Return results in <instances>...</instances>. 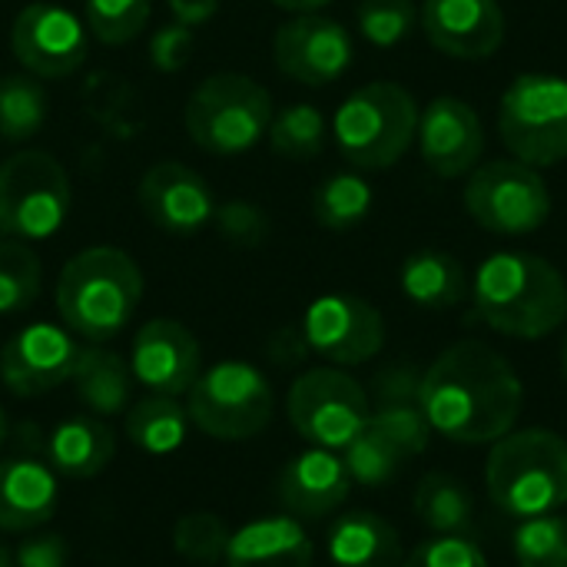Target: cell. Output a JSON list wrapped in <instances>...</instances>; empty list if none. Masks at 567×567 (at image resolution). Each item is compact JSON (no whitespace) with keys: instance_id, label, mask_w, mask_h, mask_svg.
Returning a JSON list of instances; mask_svg holds the SVG:
<instances>
[{"instance_id":"ab89813d","label":"cell","mask_w":567,"mask_h":567,"mask_svg":"<svg viewBox=\"0 0 567 567\" xmlns=\"http://www.w3.org/2000/svg\"><path fill=\"white\" fill-rule=\"evenodd\" d=\"M213 219L219 233L236 246H259L269 236V216L252 203H226Z\"/></svg>"},{"instance_id":"d590c367","label":"cell","mask_w":567,"mask_h":567,"mask_svg":"<svg viewBox=\"0 0 567 567\" xmlns=\"http://www.w3.org/2000/svg\"><path fill=\"white\" fill-rule=\"evenodd\" d=\"M359 20V33L372 43V47H399L419 20V10L412 0H362L355 10Z\"/></svg>"},{"instance_id":"4fadbf2b","label":"cell","mask_w":567,"mask_h":567,"mask_svg":"<svg viewBox=\"0 0 567 567\" xmlns=\"http://www.w3.org/2000/svg\"><path fill=\"white\" fill-rule=\"evenodd\" d=\"M302 332L309 349L329 359L332 365H362L375 359L385 346L382 312L372 302L346 292L316 299L306 309Z\"/></svg>"},{"instance_id":"f546056e","label":"cell","mask_w":567,"mask_h":567,"mask_svg":"<svg viewBox=\"0 0 567 567\" xmlns=\"http://www.w3.org/2000/svg\"><path fill=\"white\" fill-rule=\"evenodd\" d=\"M47 120V93L27 73H10L0 80V140L20 143L40 133Z\"/></svg>"},{"instance_id":"8fae6325","label":"cell","mask_w":567,"mask_h":567,"mask_svg":"<svg viewBox=\"0 0 567 567\" xmlns=\"http://www.w3.org/2000/svg\"><path fill=\"white\" fill-rule=\"evenodd\" d=\"M369 415L365 389L339 369H309L289 389V422L316 449H346Z\"/></svg>"},{"instance_id":"5b68a950","label":"cell","mask_w":567,"mask_h":567,"mask_svg":"<svg viewBox=\"0 0 567 567\" xmlns=\"http://www.w3.org/2000/svg\"><path fill=\"white\" fill-rule=\"evenodd\" d=\"M419 133L415 96L389 80L359 86L336 113L332 136L342 156L359 169L395 166Z\"/></svg>"},{"instance_id":"7a4b0ae2","label":"cell","mask_w":567,"mask_h":567,"mask_svg":"<svg viewBox=\"0 0 567 567\" xmlns=\"http://www.w3.org/2000/svg\"><path fill=\"white\" fill-rule=\"evenodd\" d=\"M478 319L512 339H545L567 319L565 276L532 252H495L472 279Z\"/></svg>"},{"instance_id":"ee69618b","label":"cell","mask_w":567,"mask_h":567,"mask_svg":"<svg viewBox=\"0 0 567 567\" xmlns=\"http://www.w3.org/2000/svg\"><path fill=\"white\" fill-rule=\"evenodd\" d=\"M266 352H269V359H272L276 365H299L312 349H309V342H306L302 326H286V329H279V332L269 339Z\"/></svg>"},{"instance_id":"9c48e42d","label":"cell","mask_w":567,"mask_h":567,"mask_svg":"<svg viewBox=\"0 0 567 567\" xmlns=\"http://www.w3.org/2000/svg\"><path fill=\"white\" fill-rule=\"evenodd\" d=\"M465 209L488 233L525 236L548 223L551 189L535 166L518 159H492L468 173Z\"/></svg>"},{"instance_id":"7dc6e473","label":"cell","mask_w":567,"mask_h":567,"mask_svg":"<svg viewBox=\"0 0 567 567\" xmlns=\"http://www.w3.org/2000/svg\"><path fill=\"white\" fill-rule=\"evenodd\" d=\"M0 567H13V555L0 545Z\"/></svg>"},{"instance_id":"7bdbcfd3","label":"cell","mask_w":567,"mask_h":567,"mask_svg":"<svg viewBox=\"0 0 567 567\" xmlns=\"http://www.w3.org/2000/svg\"><path fill=\"white\" fill-rule=\"evenodd\" d=\"M13 567H66V545L60 535H40L17 548Z\"/></svg>"},{"instance_id":"b9f144b4","label":"cell","mask_w":567,"mask_h":567,"mask_svg":"<svg viewBox=\"0 0 567 567\" xmlns=\"http://www.w3.org/2000/svg\"><path fill=\"white\" fill-rule=\"evenodd\" d=\"M422 369L412 362H392L372 379V395L375 405H402V402H419L422 392Z\"/></svg>"},{"instance_id":"c3c4849f","label":"cell","mask_w":567,"mask_h":567,"mask_svg":"<svg viewBox=\"0 0 567 567\" xmlns=\"http://www.w3.org/2000/svg\"><path fill=\"white\" fill-rule=\"evenodd\" d=\"M3 439H7V419H3V409H0V445H3Z\"/></svg>"},{"instance_id":"bcb514c9","label":"cell","mask_w":567,"mask_h":567,"mask_svg":"<svg viewBox=\"0 0 567 567\" xmlns=\"http://www.w3.org/2000/svg\"><path fill=\"white\" fill-rule=\"evenodd\" d=\"M276 7H282V10H289V13H316V10H322L329 0H272Z\"/></svg>"},{"instance_id":"7402d4cb","label":"cell","mask_w":567,"mask_h":567,"mask_svg":"<svg viewBox=\"0 0 567 567\" xmlns=\"http://www.w3.org/2000/svg\"><path fill=\"white\" fill-rule=\"evenodd\" d=\"M312 542L292 518H262L229 538L226 567H312Z\"/></svg>"},{"instance_id":"7c38bea8","label":"cell","mask_w":567,"mask_h":567,"mask_svg":"<svg viewBox=\"0 0 567 567\" xmlns=\"http://www.w3.org/2000/svg\"><path fill=\"white\" fill-rule=\"evenodd\" d=\"M10 47L30 76L63 80L86 60V23L60 3H30L10 27Z\"/></svg>"},{"instance_id":"5bb4252c","label":"cell","mask_w":567,"mask_h":567,"mask_svg":"<svg viewBox=\"0 0 567 567\" xmlns=\"http://www.w3.org/2000/svg\"><path fill=\"white\" fill-rule=\"evenodd\" d=\"M272 60L286 76L326 86L352 66V33L332 17L296 13L272 37Z\"/></svg>"},{"instance_id":"681fc988","label":"cell","mask_w":567,"mask_h":567,"mask_svg":"<svg viewBox=\"0 0 567 567\" xmlns=\"http://www.w3.org/2000/svg\"><path fill=\"white\" fill-rule=\"evenodd\" d=\"M561 365H565V379H567V339H565V352H561Z\"/></svg>"},{"instance_id":"4dcf8cb0","label":"cell","mask_w":567,"mask_h":567,"mask_svg":"<svg viewBox=\"0 0 567 567\" xmlns=\"http://www.w3.org/2000/svg\"><path fill=\"white\" fill-rule=\"evenodd\" d=\"M326 116L312 103H292L269 123V146L296 163L316 159L326 146Z\"/></svg>"},{"instance_id":"60d3db41","label":"cell","mask_w":567,"mask_h":567,"mask_svg":"<svg viewBox=\"0 0 567 567\" xmlns=\"http://www.w3.org/2000/svg\"><path fill=\"white\" fill-rule=\"evenodd\" d=\"M193 47H196L193 27H186V23H166L150 40V63L159 73H176V70H183L189 63Z\"/></svg>"},{"instance_id":"277c9868","label":"cell","mask_w":567,"mask_h":567,"mask_svg":"<svg viewBox=\"0 0 567 567\" xmlns=\"http://www.w3.org/2000/svg\"><path fill=\"white\" fill-rule=\"evenodd\" d=\"M485 485L512 518L551 515L567 502V442L548 429L508 432L492 445Z\"/></svg>"},{"instance_id":"ba28073f","label":"cell","mask_w":567,"mask_h":567,"mask_svg":"<svg viewBox=\"0 0 567 567\" xmlns=\"http://www.w3.org/2000/svg\"><path fill=\"white\" fill-rule=\"evenodd\" d=\"M70 213V179L60 159L23 150L0 163V233L7 239H47Z\"/></svg>"},{"instance_id":"ac0fdd59","label":"cell","mask_w":567,"mask_h":567,"mask_svg":"<svg viewBox=\"0 0 567 567\" xmlns=\"http://www.w3.org/2000/svg\"><path fill=\"white\" fill-rule=\"evenodd\" d=\"M133 379L150 395H186L203 372L196 336L176 319H153L133 339Z\"/></svg>"},{"instance_id":"cb8c5ba5","label":"cell","mask_w":567,"mask_h":567,"mask_svg":"<svg viewBox=\"0 0 567 567\" xmlns=\"http://www.w3.org/2000/svg\"><path fill=\"white\" fill-rule=\"evenodd\" d=\"M113 452H116L113 432L93 415L63 419L47 442V455H50L53 468L70 478L100 475L113 462Z\"/></svg>"},{"instance_id":"52a82bcc","label":"cell","mask_w":567,"mask_h":567,"mask_svg":"<svg viewBox=\"0 0 567 567\" xmlns=\"http://www.w3.org/2000/svg\"><path fill=\"white\" fill-rule=\"evenodd\" d=\"M498 133L518 163L535 169L567 159V80L555 73H522L502 96Z\"/></svg>"},{"instance_id":"ffe728a7","label":"cell","mask_w":567,"mask_h":567,"mask_svg":"<svg viewBox=\"0 0 567 567\" xmlns=\"http://www.w3.org/2000/svg\"><path fill=\"white\" fill-rule=\"evenodd\" d=\"M352 478L329 449L296 455L279 475V502L296 518H326L349 498Z\"/></svg>"},{"instance_id":"8d00e7d4","label":"cell","mask_w":567,"mask_h":567,"mask_svg":"<svg viewBox=\"0 0 567 567\" xmlns=\"http://www.w3.org/2000/svg\"><path fill=\"white\" fill-rule=\"evenodd\" d=\"M369 422L405 455L415 458L429 449L432 442V425L422 412L419 402H402V405H375Z\"/></svg>"},{"instance_id":"74e56055","label":"cell","mask_w":567,"mask_h":567,"mask_svg":"<svg viewBox=\"0 0 567 567\" xmlns=\"http://www.w3.org/2000/svg\"><path fill=\"white\" fill-rule=\"evenodd\" d=\"M229 528L219 515L209 512H193L183 515L173 528V545L183 558L189 561H219L226 558L229 548Z\"/></svg>"},{"instance_id":"44dd1931","label":"cell","mask_w":567,"mask_h":567,"mask_svg":"<svg viewBox=\"0 0 567 567\" xmlns=\"http://www.w3.org/2000/svg\"><path fill=\"white\" fill-rule=\"evenodd\" d=\"M56 512V478L33 458L0 462V532H30Z\"/></svg>"},{"instance_id":"484cf974","label":"cell","mask_w":567,"mask_h":567,"mask_svg":"<svg viewBox=\"0 0 567 567\" xmlns=\"http://www.w3.org/2000/svg\"><path fill=\"white\" fill-rule=\"evenodd\" d=\"M70 382L76 389V399L93 415H116L130 409L133 369L110 349H100V346L80 349Z\"/></svg>"},{"instance_id":"2e32d148","label":"cell","mask_w":567,"mask_h":567,"mask_svg":"<svg viewBox=\"0 0 567 567\" xmlns=\"http://www.w3.org/2000/svg\"><path fill=\"white\" fill-rule=\"evenodd\" d=\"M140 209L169 236H196L216 216V196L209 183L186 163L163 159L140 179Z\"/></svg>"},{"instance_id":"e0dca14e","label":"cell","mask_w":567,"mask_h":567,"mask_svg":"<svg viewBox=\"0 0 567 567\" xmlns=\"http://www.w3.org/2000/svg\"><path fill=\"white\" fill-rule=\"evenodd\" d=\"M419 150L425 166L442 179H458L482 163L485 153V126L458 96H435L419 113Z\"/></svg>"},{"instance_id":"6da1fadb","label":"cell","mask_w":567,"mask_h":567,"mask_svg":"<svg viewBox=\"0 0 567 567\" xmlns=\"http://www.w3.org/2000/svg\"><path fill=\"white\" fill-rule=\"evenodd\" d=\"M525 389L518 372L485 342L449 346L422 375L419 405L432 432L458 445H492L522 415Z\"/></svg>"},{"instance_id":"f6af8a7d","label":"cell","mask_w":567,"mask_h":567,"mask_svg":"<svg viewBox=\"0 0 567 567\" xmlns=\"http://www.w3.org/2000/svg\"><path fill=\"white\" fill-rule=\"evenodd\" d=\"M166 3H169L176 23H186V27H199L219 10V0H166Z\"/></svg>"},{"instance_id":"f1b7e54d","label":"cell","mask_w":567,"mask_h":567,"mask_svg":"<svg viewBox=\"0 0 567 567\" xmlns=\"http://www.w3.org/2000/svg\"><path fill=\"white\" fill-rule=\"evenodd\" d=\"M372 203H375V193L362 176L332 173L329 179L319 183L312 196V213L326 229L346 233V229H355L372 213Z\"/></svg>"},{"instance_id":"1f68e13d","label":"cell","mask_w":567,"mask_h":567,"mask_svg":"<svg viewBox=\"0 0 567 567\" xmlns=\"http://www.w3.org/2000/svg\"><path fill=\"white\" fill-rule=\"evenodd\" d=\"M40 292V259L23 239H0V316L23 312Z\"/></svg>"},{"instance_id":"83f0119b","label":"cell","mask_w":567,"mask_h":567,"mask_svg":"<svg viewBox=\"0 0 567 567\" xmlns=\"http://www.w3.org/2000/svg\"><path fill=\"white\" fill-rule=\"evenodd\" d=\"M186 422L189 415L176 405V399L166 395H150L126 409V435L136 449L150 455L176 452L186 439Z\"/></svg>"},{"instance_id":"d6a6232c","label":"cell","mask_w":567,"mask_h":567,"mask_svg":"<svg viewBox=\"0 0 567 567\" xmlns=\"http://www.w3.org/2000/svg\"><path fill=\"white\" fill-rule=\"evenodd\" d=\"M342 452H346L349 478L359 485H385L399 475V468L405 462V455L372 422Z\"/></svg>"},{"instance_id":"f35d334b","label":"cell","mask_w":567,"mask_h":567,"mask_svg":"<svg viewBox=\"0 0 567 567\" xmlns=\"http://www.w3.org/2000/svg\"><path fill=\"white\" fill-rule=\"evenodd\" d=\"M399 567H488V561L468 538L439 535L432 542H422Z\"/></svg>"},{"instance_id":"3957f363","label":"cell","mask_w":567,"mask_h":567,"mask_svg":"<svg viewBox=\"0 0 567 567\" xmlns=\"http://www.w3.org/2000/svg\"><path fill=\"white\" fill-rule=\"evenodd\" d=\"M143 296L140 266L113 246L76 252L56 279V309L70 332L86 342L120 336Z\"/></svg>"},{"instance_id":"836d02e7","label":"cell","mask_w":567,"mask_h":567,"mask_svg":"<svg viewBox=\"0 0 567 567\" xmlns=\"http://www.w3.org/2000/svg\"><path fill=\"white\" fill-rule=\"evenodd\" d=\"M153 0H86V27L106 47H123L143 33Z\"/></svg>"},{"instance_id":"4316f807","label":"cell","mask_w":567,"mask_h":567,"mask_svg":"<svg viewBox=\"0 0 567 567\" xmlns=\"http://www.w3.org/2000/svg\"><path fill=\"white\" fill-rule=\"evenodd\" d=\"M412 508H415V518L435 535L465 538L472 528V495L458 478L445 472H429L419 482Z\"/></svg>"},{"instance_id":"8992f818","label":"cell","mask_w":567,"mask_h":567,"mask_svg":"<svg viewBox=\"0 0 567 567\" xmlns=\"http://www.w3.org/2000/svg\"><path fill=\"white\" fill-rule=\"evenodd\" d=\"M272 123V96L246 73L206 76L186 103L189 140L213 156L252 150Z\"/></svg>"},{"instance_id":"d6986e66","label":"cell","mask_w":567,"mask_h":567,"mask_svg":"<svg viewBox=\"0 0 567 567\" xmlns=\"http://www.w3.org/2000/svg\"><path fill=\"white\" fill-rule=\"evenodd\" d=\"M419 20L429 43L455 60H485L505 43V10L498 0H425Z\"/></svg>"},{"instance_id":"9a60e30c","label":"cell","mask_w":567,"mask_h":567,"mask_svg":"<svg viewBox=\"0 0 567 567\" xmlns=\"http://www.w3.org/2000/svg\"><path fill=\"white\" fill-rule=\"evenodd\" d=\"M76 359L80 346L66 329L33 322L0 349V379L13 395L33 399L70 382Z\"/></svg>"},{"instance_id":"d4e9b609","label":"cell","mask_w":567,"mask_h":567,"mask_svg":"<svg viewBox=\"0 0 567 567\" xmlns=\"http://www.w3.org/2000/svg\"><path fill=\"white\" fill-rule=\"evenodd\" d=\"M402 292L415 306L442 312V309L458 306L472 292V282H468L465 266L452 252L419 249L402 262Z\"/></svg>"},{"instance_id":"603a6c76","label":"cell","mask_w":567,"mask_h":567,"mask_svg":"<svg viewBox=\"0 0 567 567\" xmlns=\"http://www.w3.org/2000/svg\"><path fill=\"white\" fill-rule=\"evenodd\" d=\"M329 558L336 567H399L405 555L399 532L382 515L352 512L332 525Z\"/></svg>"},{"instance_id":"30bf717a","label":"cell","mask_w":567,"mask_h":567,"mask_svg":"<svg viewBox=\"0 0 567 567\" xmlns=\"http://www.w3.org/2000/svg\"><path fill=\"white\" fill-rule=\"evenodd\" d=\"M186 415L219 442H246L272 419V385L249 362H219L193 382Z\"/></svg>"},{"instance_id":"e575fe53","label":"cell","mask_w":567,"mask_h":567,"mask_svg":"<svg viewBox=\"0 0 567 567\" xmlns=\"http://www.w3.org/2000/svg\"><path fill=\"white\" fill-rule=\"evenodd\" d=\"M515 558L522 567H567V518H525L515 532Z\"/></svg>"}]
</instances>
